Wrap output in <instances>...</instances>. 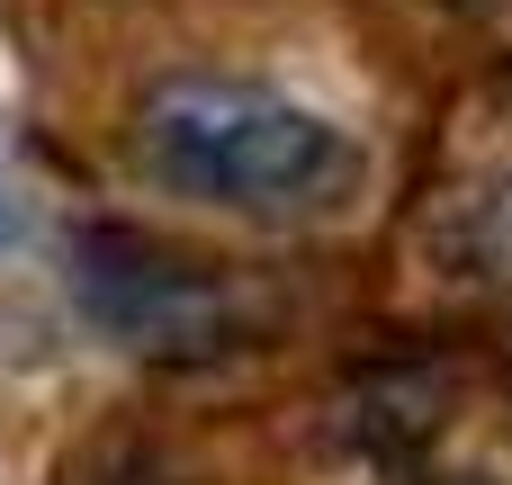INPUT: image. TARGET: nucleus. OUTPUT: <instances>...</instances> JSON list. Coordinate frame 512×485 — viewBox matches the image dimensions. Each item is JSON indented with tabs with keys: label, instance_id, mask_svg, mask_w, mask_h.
Returning <instances> with one entry per match:
<instances>
[{
	"label": "nucleus",
	"instance_id": "nucleus-1",
	"mask_svg": "<svg viewBox=\"0 0 512 485\" xmlns=\"http://www.w3.org/2000/svg\"><path fill=\"white\" fill-rule=\"evenodd\" d=\"M135 162L171 198L261 216V225L342 216L369 180V153L351 126H333L324 108H306L270 81H234V72L153 81L135 108Z\"/></svg>",
	"mask_w": 512,
	"mask_h": 485
},
{
	"label": "nucleus",
	"instance_id": "nucleus-2",
	"mask_svg": "<svg viewBox=\"0 0 512 485\" xmlns=\"http://www.w3.org/2000/svg\"><path fill=\"white\" fill-rule=\"evenodd\" d=\"M459 225H468V252H450L459 279H477V270H512V180H504V189H486V198H468Z\"/></svg>",
	"mask_w": 512,
	"mask_h": 485
}]
</instances>
